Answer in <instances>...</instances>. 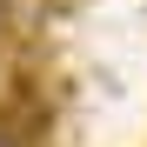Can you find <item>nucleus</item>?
Instances as JSON below:
<instances>
[{
  "label": "nucleus",
  "instance_id": "nucleus-1",
  "mask_svg": "<svg viewBox=\"0 0 147 147\" xmlns=\"http://www.w3.org/2000/svg\"><path fill=\"white\" fill-rule=\"evenodd\" d=\"M0 147H27V140H20V134H7V127H0Z\"/></svg>",
  "mask_w": 147,
  "mask_h": 147
}]
</instances>
